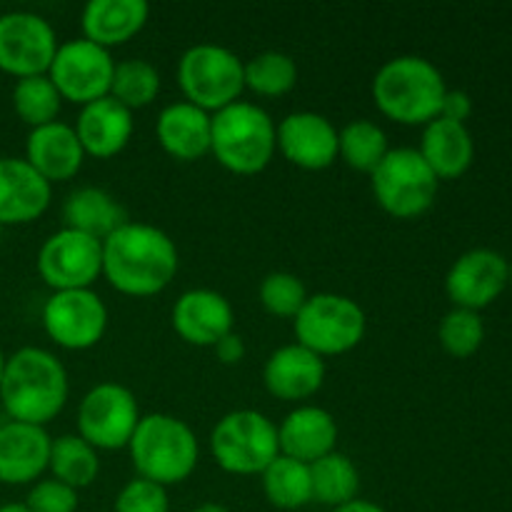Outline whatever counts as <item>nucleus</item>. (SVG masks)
I'll return each mask as SVG.
<instances>
[{
	"mask_svg": "<svg viewBox=\"0 0 512 512\" xmlns=\"http://www.w3.org/2000/svg\"><path fill=\"white\" fill-rule=\"evenodd\" d=\"M178 248L165 230L128 220L103 240V278L128 298H153L178 275Z\"/></svg>",
	"mask_w": 512,
	"mask_h": 512,
	"instance_id": "obj_1",
	"label": "nucleus"
},
{
	"mask_svg": "<svg viewBox=\"0 0 512 512\" xmlns=\"http://www.w3.org/2000/svg\"><path fill=\"white\" fill-rule=\"evenodd\" d=\"M68 395V370L50 350L28 345L15 350L5 363L0 400L10 420L45 428L63 413Z\"/></svg>",
	"mask_w": 512,
	"mask_h": 512,
	"instance_id": "obj_2",
	"label": "nucleus"
},
{
	"mask_svg": "<svg viewBox=\"0 0 512 512\" xmlns=\"http://www.w3.org/2000/svg\"><path fill=\"white\" fill-rule=\"evenodd\" d=\"M448 85L443 73L420 55H398L378 68L373 100L385 118L400 125H428L440 115Z\"/></svg>",
	"mask_w": 512,
	"mask_h": 512,
	"instance_id": "obj_3",
	"label": "nucleus"
},
{
	"mask_svg": "<svg viewBox=\"0 0 512 512\" xmlns=\"http://www.w3.org/2000/svg\"><path fill=\"white\" fill-rule=\"evenodd\" d=\"M128 453L138 478L170 488L185 483L195 473L200 445L185 420L168 413H150L140 418Z\"/></svg>",
	"mask_w": 512,
	"mask_h": 512,
	"instance_id": "obj_4",
	"label": "nucleus"
},
{
	"mask_svg": "<svg viewBox=\"0 0 512 512\" xmlns=\"http://www.w3.org/2000/svg\"><path fill=\"white\" fill-rule=\"evenodd\" d=\"M210 153L235 175H258L278 153L275 120L260 105L238 100L213 113Z\"/></svg>",
	"mask_w": 512,
	"mask_h": 512,
	"instance_id": "obj_5",
	"label": "nucleus"
},
{
	"mask_svg": "<svg viewBox=\"0 0 512 512\" xmlns=\"http://www.w3.org/2000/svg\"><path fill=\"white\" fill-rule=\"evenodd\" d=\"M178 85L185 103L213 115L243 95V60L225 45H190L178 60Z\"/></svg>",
	"mask_w": 512,
	"mask_h": 512,
	"instance_id": "obj_6",
	"label": "nucleus"
},
{
	"mask_svg": "<svg viewBox=\"0 0 512 512\" xmlns=\"http://www.w3.org/2000/svg\"><path fill=\"white\" fill-rule=\"evenodd\" d=\"M210 453L230 475H260L280 455L278 425L260 410H233L215 423Z\"/></svg>",
	"mask_w": 512,
	"mask_h": 512,
	"instance_id": "obj_7",
	"label": "nucleus"
},
{
	"mask_svg": "<svg viewBox=\"0 0 512 512\" xmlns=\"http://www.w3.org/2000/svg\"><path fill=\"white\" fill-rule=\"evenodd\" d=\"M295 343L313 350L320 358L345 355L358 348L368 330L365 310L348 295H308L303 310L293 320Z\"/></svg>",
	"mask_w": 512,
	"mask_h": 512,
	"instance_id": "obj_8",
	"label": "nucleus"
},
{
	"mask_svg": "<svg viewBox=\"0 0 512 512\" xmlns=\"http://www.w3.org/2000/svg\"><path fill=\"white\" fill-rule=\"evenodd\" d=\"M370 188L385 213L398 220H415L435 205L440 180L418 148H390L383 163L370 173Z\"/></svg>",
	"mask_w": 512,
	"mask_h": 512,
	"instance_id": "obj_9",
	"label": "nucleus"
},
{
	"mask_svg": "<svg viewBox=\"0 0 512 512\" xmlns=\"http://www.w3.org/2000/svg\"><path fill=\"white\" fill-rule=\"evenodd\" d=\"M140 405L135 393L125 385L105 380L93 385L80 398L78 405V435L95 450L128 448L135 428L140 423Z\"/></svg>",
	"mask_w": 512,
	"mask_h": 512,
	"instance_id": "obj_10",
	"label": "nucleus"
},
{
	"mask_svg": "<svg viewBox=\"0 0 512 512\" xmlns=\"http://www.w3.org/2000/svg\"><path fill=\"white\" fill-rule=\"evenodd\" d=\"M115 60L110 50L90 43L85 38L68 40L58 45L53 63L48 68L50 83L60 93L63 103L88 105L110 95V83H113Z\"/></svg>",
	"mask_w": 512,
	"mask_h": 512,
	"instance_id": "obj_11",
	"label": "nucleus"
},
{
	"mask_svg": "<svg viewBox=\"0 0 512 512\" xmlns=\"http://www.w3.org/2000/svg\"><path fill=\"white\" fill-rule=\"evenodd\" d=\"M35 268L53 293L88 290L103 275V243L78 230L63 228L40 245Z\"/></svg>",
	"mask_w": 512,
	"mask_h": 512,
	"instance_id": "obj_12",
	"label": "nucleus"
},
{
	"mask_svg": "<svg viewBox=\"0 0 512 512\" xmlns=\"http://www.w3.org/2000/svg\"><path fill=\"white\" fill-rule=\"evenodd\" d=\"M43 328L58 348L90 350L108 330V308L93 288L60 290L45 300Z\"/></svg>",
	"mask_w": 512,
	"mask_h": 512,
	"instance_id": "obj_13",
	"label": "nucleus"
},
{
	"mask_svg": "<svg viewBox=\"0 0 512 512\" xmlns=\"http://www.w3.org/2000/svg\"><path fill=\"white\" fill-rule=\"evenodd\" d=\"M55 28L38 13L13 10L0 15V70L13 78L48 73L58 53Z\"/></svg>",
	"mask_w": 512,
	"mask_h": 512,
	"instance_id": "obj_14",
	"label": "nucleus"
},
{
	"mask_svg": "<svg viewBox=\"0 0 512 512\" xmlns=\"http://www.w3.org/2000/svg\"><path fill=\"white\" fill-rule=\"evenodd\" d=\"M508 288V258L493 248H473L460 255L445 275V293L455 308L475 310L493 305Z\"/></svg>",
	"mask_w": 512,
	"mask_h": 512,
	"instance_id": "obj_15",
	"label": "nucleus"
},
{
	"mask_svg": "<svg viewBox=\"0 0 512 512\" xmlns=\"http://www.w3.org/2000/svg\"><path fill=\"white\" fill-rule=\"evenodd\" d=\"M275 145L290 165L318 173L338 160V128L325 115L298 110L275 125Z\"/></svg>",
	"mask_w": 512,
	"mask_h": 512,
	"instance_id": "obj_16",
	"label": "nucleus"
},
{
	"mask_svg": "<svg viewBox=\"0 0 512 512\" xmlns=\"http://www.w3.org/2000/svg\"><path fill=\"white\" fill-rule=\"evenodd\" d=\"M173 330L195 348H213L223 335L233 330L235 313L225 295L210 288L185 290L173 305Z\"/></svg>",
	"mask_w": 512,
	"mask_h": 512,
	"instance_id": "obj_17",
	"label": "nucleus"
},
{
	"mask_svg": "<svg viewBox=\"0 0 512 512\" xmlns=\"http://www.w3.org/2000/svg\"><path fill=\"white\" fill-rule=\"evenodd\" d=\"M325 360L300 343L273 350L263 365V385L273 398L283 403L308 400L323 388Z\"/></svg>",
	"mask_w": 512,
	"mask_h": 512,
	"instance_id": "obj_18",
	"label": "nucleus"
},
{
	"mask_svg": "<svg viewBox=\"0 0 512 512\" xmlns=\"http://www.w3.org/2000/svg\"><path fill=\"white\" fill-rule=\"evenodd\" d=\"M53 200V185L25 158H0V225H28Z\"/></svg>",
	"mask_w": 512,
	"mask_h": 512,
	"instance_id": "obj_19",
	"label": "nucleus"
},
{
	"mask_svg": "<svg viewBox=\"0 0 512 512\" xmlns=\"http://www.w3.org/2000/svg\"><path fill=\"white\" fill-rule=\"evenodd\" d=\"M53 438L40 425L8 420L0 425V483L30 485L48 470Z\"/></svg>",
	"mask_w": 512,
	"mask_h": 512,
	"instance_id": "obj_20",
	"label": "nucleus"
},
{
	"mask_svg": "<svg viewBox=\"0 0 512 512\" xmlns=\"http://www.w3.org/2000/svg\"><path fill=\"white\" fill-rule=\"evenodd\" d=\"M73 130L78 135L80 145H83L85 155L108 160L128 148L130 138H133L135 120L128 108H123L118 100L108 95V98L83 105Z\"/></svg>",
	"mask_w": 512,
	"mask_h": 512,
	"instance_id": "obj_21",
	"label": "nucleus"
},
{
	"mask_svg": "<svg viewBox=\"0 0 512 512\" xmlns=\"http://www.w3.org/2000/svg\"><path fill=\"white\" fill-rule=\"evenodd\" d=\"M25 160L53 185L75 178L83 168L85 153L73 125L55 120L30 130L25 140Z\"/></svg>",
	"mask_w": 512,
	"mask_h": 512,
	"instance_id": "obj_22",
	"label": "nucleus"
},
{
	"mask_svg": "<svg viewBox=\"0 0 512 512\" xmlns=\"http://www.w3.org/2000/svg\"><path fill=\"white\" fill-rule=\"evenodd\" d=\"M280 455L310 465L333 453L338 445V423L333 413L318 405H298L278 425Z\"/></svg>",
	"mask_w": 512,
	"mask_h": 512,
	"instance_id": "obj_23",
	"label": "nucleus"
},
{
	"mask_svg": "<svg viewBox=\"0 0 512 512\" xmlns=\"http://www.w3.org/2000/svg\"><path fill=\"white\" fill-rule=\"evenodd\" d=\"M210 123L213 115L195 108L193 103L178 100L160 110L155 120V138L170 158L193 163L210 153Z\"/></svg>",
	"mask_w": 512,
	"mask_h": 512,
	"instance_id": "obj_24",
	"label": "nucleus"
},
{
	"mask_svg": "<svg viewBox=\"0 0 512 512\" xmlns=\"http://www.w3.org/2000/svg\"><path fill=\"white\" fill-rule=\"evenodd\" d=\"M150 18L145 0H90L80 15L83 38L113 50L133 40Z\"/></svg>",
	"mask_w": 512,
	"mask_h": 512,
	"instance_id": "obj_25",
	"label": "nucleus"
},
{
	"mask_svg": "<svg viewBox=\"0 0 512 512\" xmlns=\"http://www.w3.org/2000/svg\"><path fill=\"white\" fill-rule=\"evenodd\" d=\"M418 153L438 180H458L475 160V140L468 125L435 118L423 128Z\"/></svg>",
	"mask_w": 512,
	"mask_h": 512,
	"instance_id": "obj_26",
	"label": "nucleus"
},
{
	"mask_svg": "<svg viewBox=\"0 0 512 512\" xmlns=\"http://www.w3.org/2000/svg\"><path fill=\"white\" fill-rule=\"evenodd\" d=\"M63 220L65 228L78 230V233H85L103 243L120 225L128 223V215H125L123 205L108 190L95 188V185H83V188H75L65 198Z\"/></svg>",
	"mask_w": 512,
	"mask_h": 512,
	"instance_id": "obj_27",
	"label": "nucleus"
},
{
	"mask_svg": "<svg viewBox=\"0 0 512 512\" xmlns=\"http://www.w3.org/2000/svg\"><path fill=\"white\" fill-rule=\"evenodd\" d=\"M263 495L273 508L300 510L313 503V483H310V465L300 460L278 455L268 468L260 473Z\"/></svg>",
	"mask_w": 512,
	"mask_h": 512,
	"instance_id": "obj_28",
	"label": "nucleus"
},
{
	"mask_svg": "<svg viewBox=\"0 0 512 512\" xmlns=\"http://www.w3.org/2000/svg\"><path fill=\"white\" fill-rule=\"evenodd\" d=\"M48 470L55 480L73 490L90 488L100 475V458L93 445L85 443L78 433H65L50 443Z\"/></svg>",
	"mask_w": 512,
	"mask_h": 512,
	"instance_id": "obj_29",
	"label": "nucleus"
},
{
	"mask_svg": "<svg viewBox=\"0 0 512 512\" xmlns=\"http://www.w3.org/2000/svg\"><path fill=\"white\" fill-rule=\"evenodd\" d=\"M310 483H313V500L328 508H340L358 498L360 473L353 460L345 453H328L325 458L310 463Z\"/></svg>",
	"mask_w": 512,
	"mask_h": 512,
	"instance_id": "obj_30",
	"label": "nucleus"
},
{
	"mask_svg": "<svg viewBox=\"0 0 512 512\" xmlns=\"http://www.w3.org/2000/svg\"><path fill=\"white\" fill-rule=\"evenodd\" d=\"M388 150V135L373 120H350L343 130H338V158L358 173H373Z\"/></svg>",
	"mask_w": 512,
	"mask_h": 512,
	"instance_id": "obj_31",
	"label": "nucleus"
},
{
	"mask_svg": "<svg viewBox=\"0 0 512 512\" xmlns=\"http://www.w3.org/2000/svg\"><path fill=\"white\" fill-rule=\"evenodd\" d=\"M245 88L253 90L260 98H280L288 95L298 83V65L288 53L265 50L243 63Z\"/></svg>",
	"mask_w": 512,
	"mask_h": 512,
	"instance_id": "obj_32",
	"label": "nucleus"
},
{
	"mask_svg": "<svg viewBox=\"0 0 512 512\" xmlns=\"http://www.w3.org/2000/svg\"><path fill=\"white\" fill-rule=\"evenodd\" d=\"M160 93V73L150 60L128 58L115 63L113 83H110V98L118 100L130 113L148 108Z\"/></svg>",
	"mask_w": 512,
	"mask_h": 512,
	"instance_id": "obj_33",
	"label": "nucleus"
},
{
	"mask_svg": "<svg viewBox=\"0 0 512 512\" xmlns=\"http://www.w3.org/2000/svg\"><path fill=\"white\" fill-rule=\"evenodd\" d=\"M63 108V98L50 83L48 73L33 75V78H23L15 83L13 88V110L30 130L40 128V125L55 123Z\"/></svg>",
	"mask_w": 512,
	"mask_h": 512,
	"instance_id": "obj_34",
	"label": "nucleus"
},
{
	"mask_svg": "<svg viewBox=\"0 0 512 512\" xmlns=\"http://www.w3.org/2000/svg\"><path fill=\"white\" fill-rule=\"evenodd\" d=\"M438 340L440 348L453 358L465 360L470 355L478 353L483 348L485 340V323L480 313L475 310L453 308L450 313L443 315L438 325Z\"/></svg>",
	"mask_w": 512,
	"mask_h": 512,
	"instance_id": "obj_35",
	"label": "nucleus"
},
{
	"mask_svg": "<svg viewBox=\"0 0 512 512\" xmlns=\"http://www.w3.org/2000/svg\"><path fill=\"white\" fill-rule=\"evenodd\" d=\"M258 298L260 305L275 318L295 320V315L303 310L305 300H308V288H305L298 275L275 270V273H268L263 278L258 288Z\"/></svg>",
	"mask_w": 512,
	"mask_h": 512,
	"instance_id": "obj_36",
	"label": "nucleus"
},
{
	"mask_svg": "<svg viewBox=\"0 0 512 512\" xmlns=\"http://www.w3.org/2000/svg\"><path fill=\"white\" fill-rule=\"evenodd\" d=\"M113 512H170L168 488L135 475L120 488Z\"/></svg>",
	"mask_w": 512,
	"mask_h": 512,
	"instance_id": "obj_37",
	"label": "nucleus"
},
{
	"mask_svg": "<svg viewBox=\"0 0 512 512\" xmlns=\"http://www.w3.org/2000/svg\"><path fill=\"white\" fill-rule=\"evenodd\" d=\"M23 505L30 512H75L78 510V490L55 478H45L33 483Z\"/></svg>",
	"mask_w": 512,
	"mask_h": 512,
	"instance_id": "obj_38",
	"label": "nucleus"
},
{
	"mask_svg": "<svg viewBox=\"0 0 512 512\" xmlns=\"http://www.w3.org/2000/svg\"><path fill=\"white\" fill-rule=\"evenodd\" d=\"M473 115V100L465 90H448L440 105L438 118L453 120V123H468V118Z\"/></svg>",
	"mask_w": 512,
	"mask_h": 512,
	"instance_id": "obj_39",
	"label": "nucleus"
},
{
	"mask_svg": "<svg viewBox=\"0 0 512 512\" xmlns=\"http://www.w3.org/2000/svg\"><path fill=\"white\" fill-rule=\"evenodd\" d=\"M213 350H215V358H218L223 365L243 363L245 353H248V348H245V340L240 338L235 330H230L228 335H223V338L213 345Z\"/></svg>",
	"mask_w": 512,
	"mask_h": 512,
	"instance_id": "obj_40",
	"label": "nucleus"
},
{
	"mask_svg": "<svg viewBox=\"0 0 512 512\" xmlns=\"http://www.w3.org/2000/svg\"><path fill=\"white\" fill-rule=\"evenodd\" d=\"M333 512H388L383 508V505L373 503V500H363V498H355L350 500V503L340 505V508H335Z\"/></svg>",
	"mask_w": 512,
	"mask_h": 512,
	"instance_id": "obj_41",
	"label": "nucleus"
},
{
	"mask_svg": "<svg viewBox=\"0 0 512 512\" xmlns=\"http://www.w3.org/2000/svg\"><path fill=\"white\" fill-rule=\"evenodd\" d=\"M193 512H230V510L220 503H203V505H198Z\"/></svg>",
	"mask_w": 512,
	"mask_h": 512,
	"instance_id": "obj_42",
	"label": "nucleus"
},
{
	"mask_svg": "<svg viewBox=\"0 0 512 512\" xmlns=\"http://www.w3.org/2000/svg\"><path fill=\"white\" fill-rule=\"evenodd\" d=\"M0 512H30L25 508L23 503H8V505H0Z\"/></svg>",
	"mask_w": 512,
	"mask_h": 512,
	"instance_id": "obj_43",
	"label": "nucleus"
},
{
	"mask_svg": "<svg viewBox=\"0 0 512 512\" xmlns=\"http://www.w3.org/2000/svg\"><path fill=\"white\" fill-rule=\"evenodd\" d=\"M5 363H8V358H5V353L0 350V383H3V375H5Z\"/></svg>",
	"mask_w": 512,
	"mask_h": 512,
	"instance_id": "obj_44",
	"label": "nucleus"
},
{
	"mask_svg": "<svg viewBox=\"0 0 512 512\" xmlns=\"http://www.w3.org/2000/svg\"><path fill=\"white\" fill-rule=\"evenodd\" d=\"M512 285V260H508V288Z\"/></svg>",
	"mask_w": 512,
	"mask_h": 512,
	"instance_id": "obj_45",
	"label": "nucleus"
}]
</instances>
